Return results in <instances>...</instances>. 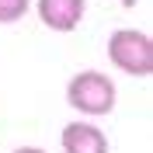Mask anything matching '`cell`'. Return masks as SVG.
Returning a JSON list of instances; mask_svg holds the SVG:
<instances>
[{
  "mask_svg": "<svg viewBox=\"0 0 153 153\" xmlns=\"http://www.w3.org/2000/svg\"><path fill=\"white\" fill-rule=\"evenodd\" d=\"M66 105L80 115H108L115 108V80L101 70H84V73L70 76L66 84Z\"/></svg>",
  "mask_w": 153,
  "mask_h": 153,
  "instance_id": "cell-1",
  "label": "cell"
},
{
  "mask_svg": "<svg viewBox=\"0 0 153 153\" xmlns=\"http://www.w3.org/2000/svg\"><path fill=\"white\" fill-rule=\"evenodd\" d=\"M108 59L115 70L129 76H150L153 73V38L136 28H118L108 35Z\"/></svg>",
  "mask_w": 153,
  "mask_h": 153,
  "instance_id": "cell-2",
  "label": "cell"
},
{
  "mask_svg": "<svg viewBox=\"0 0 153 153\" xmlns=\"http://www.w3.org/2000/svg\"><path fill=\"white\" fill-rule=\"evenodd\" d=\"M38 18L42 25L52 31H76L80 21H84V10H87V0H38Z\"/></svg>",
  "mask_w": 153,
  "mask_h": 153,
  "instance_id": "cell-3",
  "label": "cell"
},
{
  "mask_svg": "<svg viewBox=\"0 0 153 153\" xmlns=\"http://www.w3.org/2000/svg\"><path fill=\"white\" fill-rule=\"evenodd\" d=\"M63 153H108V136L94 122H70L59 132Z\"/></svg>",
  "mask_w": 153,
  "mask_h": 153,
  "instance_id": "cell-4",
  "label": "cell"
},
{
  "mask_svg": "<svg viewBox=\"0 0 153 153\" xmlns=\"http://www.w3.org/2000/svg\"><path fill=\"white\" fill-rule=\"evenodd\" d=\"M31 0H0V25H14L28 14Z\"/></svg>",
  "mask_w": 153,
  "mask_h": 153,
  "instance_id": "cell-5",
  "label": "cell"
},
{
  "mask_svg": "<svg viewBox=\"0 0 153 153\" xmlns=\"http://www.w3.org/2000/svg\"><path fill=\"white\" fill-rule=\"evenodd\" d=\"M14 153H45V150H42V146H18Z\"/></svg>",
  "mask_w": 153,
  "mask_h": 153,
  "instance_id": "cell-6",
  "label": "cell"
},
{
  "mask_svg": "<svg viewBox=\"0 0 153 153\" xmlns=\"http://www.w3.org/2000/svg\"><path fill=\"white\" fill-rule=\"evenodd\" d=\"M118 4H122V7H136V4H139V0H118Z\"/></svg>",
  "mask_w": 153,
  "mask_h": 153,
  "instance_id": "cell-7",
  "label": "cell"
}]
</instances>
